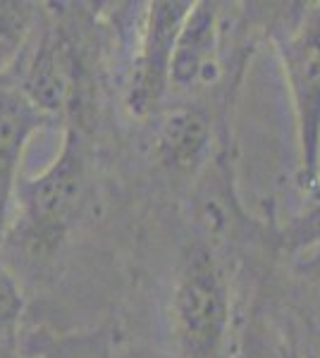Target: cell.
I'll use <instances>...</instances> for the list:
<instances>
[{"instance_id":"cell-12","label":"cell","mask_w":320,"mask_h":358,"mask_svg":"<svg viewBox=\"0 0 320 358\" xmlns=\"http://www.w3.org/2000/svg\"><path fill=\"white\" fill-rule=\"evenodd\" d=\"M267 344L256 332H246L237 344H232V351L227 358H272L267 356Z\"/></svg>"},{"instance_id":"cell-2","label":"cell","mask_w":320,"mask_h":358,"mask_svg":"<svg viewBox=\"0 0 320 358\" xmlns=\"http://www.w3.org/2000/svg\"><path fill=\"white\" fill-rule=\"evenodd\" d=\"M232 285L225 263L206 241L182 253L172 289V337L177 358H227L232 351Z\"/></svg>"},{"instance_id":"cell-10","label":"cell","mask_w":320,"mask_h":358,"mask_svg":"<svg viewBox=\"0 0 320 358\" xmlns=\"http://www.w3.org/2000/svg\"><path fill=\"white\" fill-rule=\"evenodd\" d=\"M22 313H25V294L22 282L0 258V351L10 349L20 332Z\"/></svg>"},{"instance_id":"cell-7","label":"cell","mask_w":320,"mask_h":358,"mask_svg":"<svg viewBox=\"0 0 320 358\" xmlns=\"http://www.w3.org/2000/svg\"><path fill=\"white\" fill-rule=\"evenodd\" d=\"M282 303L294 356L320 358V244L296 253Z\"/></svg>"},{"instance_id":"cell-8","label":"cell","mask_w":320,"mask_h":358,"mask_svg":"<svg viewBox=\"0 0 320 358\" xmlns=\"http://www.w3.org/2000/svg\"><path fill=\"white\" fill-rule=\"evenodd\" d=\"M155 143L162 165L174 172H191L211 143V122L201 110L179 108L160 122Z\"/></svg>"},{"instance_id":"cell-3","label":"cell","mask_w":320,"mask_h":358,"mask_svg":"<svg viewBox=\"0 0 320 358\" xmlns=\"http://www.w3.org/2000/svg\"><path fill=\"white\" fill-rule=\"evenodd\" d=\"M294 115L299 182L320 192V3H308L275 41Z\"/></svg>"},{"instance_id":"cell-9","label":"cell","mask_w":320,"mask_h":358,"mask_svg":"<svg viewBox=\"0 0 320 358\" xmlns=\"http://www.w3.org/2000/svg\"><path fill=\"white\" fill-rule=\"evenodd\" d=\"M39 5L25 0H0V79L32 43V36L39 27Z\"/></svg>"},{"instance_id":"cell-4","label":"cell","mask_w":320,"mask_h":358,"mask_svg":"<svg viewBox=\"0 0 320 358\" xmlns=\"http://www.w3.org/2000/svg\"><path fill=\"white\" fill-rule=\"evenodd\" d=\"M191 5V0H155L144 10L127 86V108L137 117L155 113L170 96L174 43Z\"/></svg>"},{"instance_id":"cell-1","label":"cell","mask_w":320,"mask_h":358,"mask_svg":"<svg viewBox=\"0 0 320 358\" xmlns=\"http://www.w3.org/2000/svg\"><path fill=\"white\" fill-rule=\"evenodd\" d=\"M86 187V146L81 131L69 124L60 151L39 175L20 179L0 241V258L20 280L53 265L77 220Z\"/></svg>"},{"instance_id":"cell-5","label":"cell","mask_w":320,"mask_h":358,"mask_svg":"<svg viewBox=\"0 0 320 358\" xmlns=\"http://www.w3.org/2000/svg\"><path fill=\"white\" fill-rule=\"evenodd\" d=\"M220 29L223 24H220L218 5L208 0H196L189 15L184 17L177 43H174L170 94L172 91L189 94L213 82L218 72Z\"/></svg>"},{"instance_id":"cell-6","label":"cell","mask_w":320,"mask_h":358,"mask_svg":"<svg viewBox=\"0 0 320 358\" xmlns=\"http://www.w3.org/2000/svg\"><path fill=\"white\" fill-rule=\"evenodd\" d=\"M50 120L29 103L15 82L0 79V241L8 224L15 189L20 184L22 158L29 141Z\"/></svg>"},{"instance_id":"cell-11","label":"cell","mask_w":320,"mask_h":358,"mask_svg":"<svg viewBox=\"0 0 320 358\" xmlns=\"http://www.w3.org/2000/svg\"><path fill=\"white\" fill-rule=\"evenodd\" d=\"M284 244L296 253L320 244V201H316L299 217H294V222L284 232Z\"/></svg>"}]
</instances>
